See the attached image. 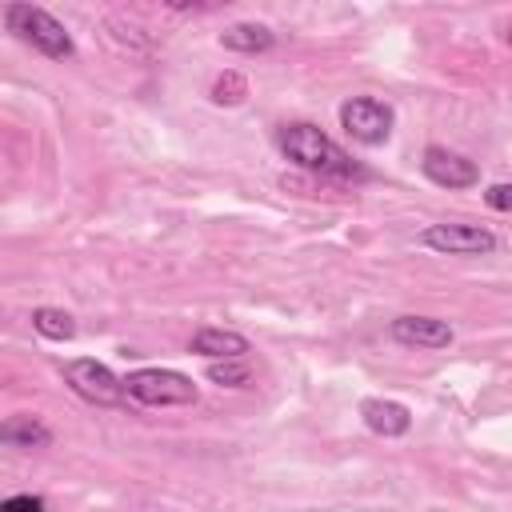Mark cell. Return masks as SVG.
I'll return each instance as SVG.
<instances>
[{"label":"cell","instance_id":"cell-1","mask_svg":"<svg viewBox=\"0 0 512 512\" xmlns=\"http://www.w3.org/2000/svg\"><path fill=\"white\" fill-rule=\"evenodd\" d=\"M280 152L304 168V172H316V176H332V180H368V168H360L328 132H320L316 124H284L280 128Z\"/></svg>","mask_w":512,"mask_h":512},{"label":"cell","instance_id":"cell-2","mask_svg":"<svg viewBox=\"0 0 512 512\" xmlns=\"http://www.w3.org/2000/svg\"><path fill=\"white\" fill-rule=\"evenodd\" d=\"M4 24H8V32H16L24 44H32L48 60H72L76 56V44H72L68 28L48 8L20 4V0L16 4H4Z\"/></svg>","mask_w":512,"mask_h":512},{"label":"cell","instance_id":"cell-3","mask_svg":"<svg viewBox=\"0 0 512 512\" xmlns=\"http://www.w3.org/2000/svg\"><path fill=\"white\" fill-rule=\"evenodd\" d=\"M124 392L136 404L148 408H180V404H196V384L192 376L176 372V368H136L124 376Z\"/></svg>","mask_w":512,"mask_h":512},{"label":"cell","instance_id":"cell-4","mask_svg":"<svg viewBox=\"0 0 512 512\" xmlns=\"http://www.w3.org/2000/svg\"><path fill=\"white\" fill-rule=\"evenodd\" d=\"M64 384H68L80 400L100 404V408H112V404H120V400L128 396V392H124V380H120L108 364H100V360H92V356L68 360V364H64Z\"/></svg>","mask_w":512,"mask_h":512},{"label":"cell","instance_id":"cell-5","mask_svg":"<svg viewBox=\"0 0 512 512\" xmlns=\"http://www.w3.org/2000/svg\"><path fill=\"white\" fill-rule=\"evenodd\" d=\"M392 124H396L392 104H384V100H376V96H352V100L340 104V128H344L356 144H368V148L384 144V140L392 136Z\"/></svg>","mask_w":512,"mask_h":512},{"label":"cell","instance_id":"cell-6","mask_svg":"<svg viewBox=\"0 0 512 512\" xmlns=\"http://www.w3.org/2000/svg\"><path fill=\"white\" fill-rule=\"evenodd\" d=\"M424 248L440 252V256H488L496 252V236L480 224H460V220H444V224H428L420 232Z\"/></svg>","mask_w":512,"mask_h":512},{"label":"cell","instance_id":"cell-7","mask_svg":"<svg viewBox=\"0 0 512 512\" xmlns=\"http://www.w3.org/2000/svg\"><path fill=\"white\" fill-rule=\"evenodd\" d=\"M420 172H424L432 184H440V188H472V184L480 180V168H476L468 156H460V152H452V148H440V144H428V148H424Z\"/></svg>","mask_w":512,"mask_h":512},{"label":"cell","instance_id":"cell-8","mask_svg":"<svg viewBox=\"0 0 512 512\" xmlns=\"http://www.w3.org/2000/svg\"><path fill=\"white\" fill-rule=\"evenodd\" d=\"M388 336L396 344H404V348H448L456 340V332H452L448 320H440V316H416V312L396 316L388 324Z\"/></svg>","mask_w":512,"mask_h":512},{"label":"cell","instance_id":"cell-9","mask_svg":"<svg viewBox=\"0 0 512 512\" xmlns=\"http://www.w3.org/2000/svg\"><path fill=\"white\" fill-rule=\"evenodd\" d=\"M188 352H196L204 360H244L252 352V344L236 328H200V332H192Z\"/></svg>","mask_w":512,"mask_h":512},{"label":"cell","instance_id":"cell-10","mask_svg":"<svg viewBox=\"0 0 512 512\" xmlns=\"http://www.w3.org/2000/svg\"><path fill=\"white\" fill-rule=\"evenodd\" d=\"M360 416H364V424L376 432V436H404L408 428H412V412H408V404H400V400H384V396H368V400H360Z\"/></svg>","mask_w":512,"mask_h":512},{"label":"cell","instance_id":"cell-11","mask_svg":"<svg viewBox=\"0 0 512 512\" xmlns=\"http://www.w3.org/2000/svg\"><path fill=\"white\" fill-rule=\"evenodd\" d=\"M220 44L228 52H244V56H260L276 48V32H268L264 24H232L220 32Z\"/></svg>","mask_w":512,"mask_h":512},{"label":"cell","instance_id":"cell-12","mask_svg":"<svg viewBox=\"0 0 512 512\" xmlns=\"http://www.w3.org/2000/svg\"><path fill=\"white\" fill-rule=\"evenodd\" d=\"M0 440L8 448H48L52 444V428L40 424L36 416H12L0 424Z\"/></svg>","mask_w":512,"mask_h":512},{"label":"cell","instance_id":"cell-13","mask_svg":"<svg viewBox=\"0 0 512 512\" xmlns=\"http://www.w3.org/2000/svg\"><path fill=\"white\" fill-rule=\"evenodd\" d=\"M32 328H36L44 340H52V344H64V340L76 336V320H72L64 308H36V312H32Z\"/></svg>","mask_w":512,"mask_h":512},{"label":"cell","instance_id":"cell-14","mask_svg":"<svg viewBox=\"0 0 512 512\" xmlns=\"http://www.w3.org/2000/svg\"><path fill=\"white\" fill-rule=\"evenodd\" d=\"M244 96H248V80L240 76V72H220L216 76V84H212V104H220V108H236V104H244Z\"/></svg>","mask_w":512,"mask_h":512},{"label":"cell","instance_id":"cell-15","mask_svg":"<svg viewBox=\"0 0 512 512\" xmlns=\"http://www.w3.org/2000/svg\"><path fill=\"white\" fill-rule=\"evenodd\" d=\"M208 380L220 388H244L252 380L248 360H208Z\"/></svg>","mask_w":512,"mask_h":512},{"label":"cell","instance_id":"cell-16","mask_svg":"<svg viewBox=\"0 0 512 512\" xmlns=\"http://www.w3.org/2000/svg\"><path fill=\"white\" fill-rule=\"evenodd\" d=\"M0 512H48V504H44V496L16 492V496H8V500L0 504Z\"/></svg>","mask_w":512,"mask_h":512},{"label":"cell","instance_id":"cell-17","mask_svg":"<svg viewBox=\"0 0 512 512\" xmlns=\"http://www.w3.org/2000/svg\"><path fill=\"white\" fill-rule=\"evenodd\" d=\"M484 204L492 212H512V184H488L484 188Z\"/></svg>","mask_w":512,"mask_h":512},{"label":"cell","instance_id":"cell-18","mask_svg":"<svg viewBox=\"0 0 512 512\" xmlns=\"http://www.w3.org/2000/svg\"><path fill=\"white\" fill-rule=\"evenodd\" d=\"M508 44H512V32H508Z\"/></svg>","mask_w":512,"mask_h":512}]
</instances>
